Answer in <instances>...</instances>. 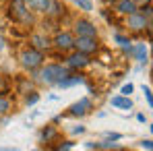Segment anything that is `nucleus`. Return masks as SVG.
Segmentation results:
<instances>
[{
  "mask_svg": "<svg viewBox=\"0 0 153 151\" xmlns=\"http://www.w3.org/2000/svg\"><path fill=\"white\" fill-rule=\"evenodd\" d=\"M71 75V68L64 64H42L39 68H35V71H31V81H35V83H42V85H50L54 87L60 79H64V77Z\"/></svg>",
  "mask_w": 153,
  "mask_h": 151,
  "instance_id": "nucleus-1",
  "label": "nucleus"
},
{
  "mask_svg": "<svg viewBox=\"0 0 153 151\" xmlns=\"http://www.w3.org/2000/svg\"><path fill=\"white\" fill-rule=\"evenodd\" d=\"M33 15L35 13L29 10L25 0H10V4H8V17L15 19L17 23H21V25H33L35 23Z\"/></svg>",
  "mask_w": 153,
  "mask_h": 151,
  "instance_id": "nucleus-2",
  "label": "nucleus"
},
{
  "mask_svg": "<svg viewBox=\"0 0 153 151\" xmlns=\"http://www.w3.org/2000/svg\"><path fill=\"white\" fill-rule=\"evenodd\" d=\"M19 60H21V66L25 68V71H35V68H39L42 64H44V60H46V52H39L35 50V48H27V50L21 52V56H19Z\"/></svg>",
  "mask_w": 153,
  "mask_h": 151,
  "instance_id": "nucleus-3",
  "label": "nucleus"
},
{
  "mask_svg": "<svg viewBox=\"0 0 153 151\" xmlns=\"http://www.w3.org/2000/svg\"><path fill=\"white\" fill-rule=\"evenodd\" d=\"M73 50L83 52V54H87V56H93L95 52L100 50V42H97V37L76 35V37H75V44H73Z\"/></svg>",
  "mask_w": 153,
  "mask_h": 151,
  "instance_id": "nucleus-4",
  "label": "nucleus"
},
{
  "mask_svg": "<svg viewBox=\"0 0 153 151\" xmlns=\"http://www.w3.org/2000/svg\"><path fill=\"white\" fill-rule=\"evenodd\" d=\"M73 44H75V35L71 31H58L52 37V48H56L62 54H68V52L73 50Z\"/></svg>",
  "mask_w": 153,
  "mask_h": 151,
  "instance_id": "nucleus-5",
  "label": "nucleus"
},
{
  "mask_svg": "<svg viewBox=\"0 0 153 151\" xmlns=\"http://www.w3.org/2000/svg\"><path fill=\"white\" fill-rule=\"evenodd\" d=\"M126 27L132 31V33H143L145 29H149V27H151V21H149V19H145V17L139 13V8H137L134 13L126 15Z\"/></svg>",
  "mask_w": 153,
  "mask_h": 151,
  "instance_id": "nucleus-6",
  "label": "nucleus"
},
{
  "mask_svg": "<svg viewBox=\"0 0 153 151\" xmlns=\"http://www.w3.org/2000/svg\"><path fill=\"white\" fill-rule=\"evenodd\" d=\"M89 62H91V56H87V54H83V52H71L68 56H66V66L71 68V71H83L85 66H89Z\"/></svg>",
  "mask_w": 153,
  "mask_h": 151,
  "instance_id": "nucleus-7",
  "label": "nucleus"
},
{
  "mask_svg": "<svg viewBox=\"0 0 153 151\" xmlns=\"http://www.w3.org/2000/svg\"><path fill=\"white\" fill-rule=\"evenodd\" d=\"M76 35H87V37H97V27L93 21L81 17L75 21V37Z\"/></svg>",
  "mask_w": 153,
  "mask_h": 151,
  "instance_id": "nucleus-8",
  "label": "nucleus"
},
{
  "mask_svg": "<svg viewBox=\"0 0 153 151\" xmlns=\"http://www.w3.org/2000/svg\"><path fill=\"white\" fill-rule=\"evenodd\" d=\"M29 44H31V48H35V50L48 52L52 48V37L46 35V33H33V35L29 37Z\"/></svg>",
  "mask_w": 153,
  "mask_h": 151,
  "instance_id": "nucleus-9",
  "label": "nucleus"
},
{
  "mask_svg": "<svg viewBox=\"0 0 153 151\" xmlns=\"http://www.w3.org/2000/svg\"><path fill=\"white\" fill-rule=\"evenodd\" d=\"M93 110V103H91V100L89 97H81V100L76 101V103H73L71 108H68V114L71 116H85V114H89Z\"/></svg>",
  "mask_w": 153,
  "mask_h": 151,
  "instance_id": "nucleus-10",
  "label": "nucleus"
},
{
  "mask_svg": "<svg viewBox=\"0 0 153 151\" xmlns=\"http://www.w3.org/2000/svg\"><path fill=\"white\" fill-rule=\"evenodd\" d=\"M64 13H66L64 4H62L60 0H52L48 10H46V17H50V19H60V17H64Z\"/></svg>",
  "mask_w": 153,
  "mask_h": 151,
  "instance_id": "nucleus-11",
  "label": "nucleus"
},
{
  "mask_svg": "<svg viewBox=\"0 0 153 151\" xmlns=\"http://www.w3.org/2000/svg\"><path fill=\"white\" fill-rule=\"evenodd\" d=\"M130 52H132V56H134V60L139 64H147L149 62V54H147V46L145 44H137L134 48H130Z\"/></svg>",
  "mask_w": 153,
  "mask_h": 151,
  "instance_id": "nucleus-12",
  "label": "nucleus"
},
{
  "mask_svg": "<svg viewBox=\"0 0 153 151\" xmlns=\"http://www.w3.org/2000/svg\"><path fill=\"white\" fill-rule=\"evenodd\" d=\"M25 2H27V6H29V10L39 13V15H46V10H48L52 0H25Z\"/></svg>",
  "mask_w": 153,
  "mask_h": 151,
  "instance_id": "nucleus-13",
  "label": "nucleus"
},
{
  "mask_svg": "<svg viewBox=\"0 0 153 151\" xmlns=\"http://www.w3.org/2000/svg\"><path fill=\"white\" fill-rule=\"evenodd\" d=\"M139 6L134 4V0H118L116 2V13H120V15H130V13H134Z\"/></svg>",
  "mask_w": 153,
  "mask_h": 151,
  "instance_id": "nucleus-14",
  "label": "nucleus"
},
{
  "mask_svg": "<svg viewBox=\"0 0 153 151\" xmlns=\"http://www.w3.org/2000/svg\"><path fill=\"white\" fill-rule=\"evenodd\" d=\"M56 137H58V130H56L54 124H46L42 128V132H39V141H42V143H50Z\"/></svg>",
  "mask_w": 153,
  "mask_h": 151,
  "instance_id": "nucleus-15",
  "label": "nucleus"
},
{
  "mask_svg": "<svg viewBox=\"0 0 153 151\" xmlns=\"http://www.w3.org/2000/svg\"><path fill=\"white\" fill-rule=\"evenodd\" d=\"M110 103L114 106V108H120V110H130L132 108V100L128 97V95H114Z\"/></svg>",
  "mask_w": 153,
  "mask_h": 151,
  "instance_id": "nucleus-16",
  "label": "nucleus"
},
{
  "mask_svg": "<svg viewBox=\"0 0 153 151\" xmlns=\"http://www.w3.org/2000/svg\"><path fill=\"white\" fill-rule=\"evenodd\" d=\"M114 42H116L118 46H122L124 52H130V44H132V42H130V37L122 35V33H116V35H114Z\"/></svg>",
  "mask_w": 153,
  "mask_h": 151,
  "instance_id": "nucleus-17",
  "label": "nucleus"
},
{
  "mask_svg": "<svg viewBox=\"0 0 153 151\" xmlns=\"http://www.w3.org/2000/svg\"><path fill=\"white\" fill-rule=\"evenodd\" d=\"M10 108H13L10 100H8L6 95H0V114H8V112H10Z\"/></svg>",
  "mask_w": 153,
  "mask_h": 151,
  "instance_id": "nucleus-18",
  "label": "nucleus"
},
{
  "mask_svg": "<svg viewBox=\"0 0 153 151\" xmlns=\"http://www.w3.org/2000/svg\"><path fill=\"white\" fill-rule=\"evenodd\" d=\"M81 10H93V2L91 0H73Z\"/></svg>",
  "mask_w": 153,
  "mask_h": 151,
  "instance_id": "nucleus-19",
  "label": "nucleus"
},
{
  "mask_svg": "<svg viewBox=\"0 0 153 151\" xmlns=\"http://www.w3.org/2000/svg\"><path fill=\"white\" fill-rule=\"evenodd\" d=\"M37 101H39V95H37L35 91H31V93L27 91V95H25V103L27 106H35Z\"/></svg>",
  "mask_w": 153,
  "mask_h": 151,
  "instance_id": "nucleus-20",
  "label": "nucleus"
},
{
  "mask_svg": "<svg viewBox=\"0 0 153 151\" xmlns=\"http://www.w3.org/2000/svg\"><path fill=\"white\" fill-rule=\"evenodd\" d=\"M27 89H31V81L29 79H21L19 81V93H27Z\"/></svg>",
  "mask_w": 153,
  "mask_h": 151,
  "instance_id": "nucleus-21",
  "label": "nucleus"
},
{
  "mask_svg": "<svg viewBox=\"0 0 153 151\" xmlns=\"http://www.w3.org/2000/svg\"><path fill=\"white\" fill-rule=\"evenodd\" d=\"M143 93H145V100L149 103V108H153V95H151V87L149 85H143Z\"/></svg>",
  "mask_w": 153,
  "mask_h": 151,
  "instance_id": "nucleus-22",
  "label": "nucleus"
},
{
  "mask_svg": "<svg viewBox=\"0 0 153 151\" xmlns=\"http://www.w3.org/2000/svg\"><path fill=\"white\" fill-rule=\"evenodd\" d=\"M132 91H134V85H132V83H126V85H122V89H120V93H122V95H130Z\"/></svg>",
  "mask_w": 153,
  "mask_h": 151,
  "instance_id": "nucleus-23",
  "label": "nucleus"
},
{
  "mask_svg": "<svg viewBox=\"0 0 153 151\" xmlns=\"http://www.w3.org/2000/svg\"><path fill=\"white\" fill-rule=\"evenodd\" d=\"M105 139L108 141H122V135L120 132H105Z\"/></svg>",
  "mask_w": 153,
  "mask_h": 151,
  "instance_id": "nucleus-24",
  "label": "nucleus"
},
{
  "mask_svg": "<svg viewBox=\"0 0 153 151\" xmlns=\"http://www.w3.org/2000/svg\"><path fill=\"white\" fill-rule=\"evenodd\" d=\"M73 147H75V141H64L62 145H58L60 151H68V149H73Z\"/></svg>",
  "mask_w": 153,
  "mask_h": 151,
  "instance_id": "nucleus-25",
  "label": "nucleus"
},
{
  "mask_svg": "<svg viewBox=\"0 0 153 151\" xmlns=\"http://www.w3.org/2000/svg\"><path fill=\"white\" fill-rule=\"evenodd\" d=\"M4 93H8V83L0 77V95H4Z\"/></svg>",
  "mask_w": 153,
  "mask_h": 151,
  "instance_id": "nucleus-26",
  "label": "nucleus"
},
{
  "mask_svg": "<svg viewBox=\"0 0 153 151\" xmlns=\"http://www.w3.org/2000/svg\"><path fill=\"white\" fill-rule=\"evenodd\" d=\"M141 147H143V149H147V151H151V149H153V141H151V139L141 141Z\"/></svg>",
  "mask_w": 153,
  "mask_h": 151,
  "instance_id": "nucleus-27",
  "label": "nucleus"
},
{
  "mask_svg": "<svg viewBox=\"0 0 153 151\" xmlns=\"http://www.w3.org/2000/svg\"><path fill=\"white\" fill-rule=\"evenodd\" d=\"M85 147H87V149H100V143H95V141H87Z\"/></svg>",
  "mask_w": 153,
  "mask_h": 151,
  "instance_id": "nucleus-28",
  "label": "nucleus"
},
{
  "mask_svg": "<svg viewBox=\"0 0 153 151\" xmlns=\"http://www.w3.org/2000/svg\"><path fill=\"white\" fill-rule=\"evenodd\" d=\"M83 132H85V126H83V124H79V126L73 128V135H83Z\"/></svg>",
  "mask_w": 153,
  "mask_h": 151,
  "instance_id": "nucleus-29",
  "label": "nucleus"
},
{
  "mask_svg": "<svg viewBox=\"0 0 153 151\" xmlns=\"http://www.w3.org/2000/svg\"><path fill=\"white\" fill-rule=\"evenodd\" d=\"M137 6H143V4H151V0H134Z\"/></svg>",
  "mask_w": 153,
  "mask_h": 151,
  "instance_id": "nucleus-30",
  "label": "nucleus"
},
{
  "mask_svg": "<svg viewBox=\"0 0 153 151\" xmlns=\"http://www.w3.org/2000/svg\"><path fill=\"white\" fill-rule=\"evenodd\" d=\"M4 48H6V42H4V37H2V35H0V52L4 50Z\"/></svg>",
  "mask_w": 153,
  "mask_h": 151,
  "instance_id": "nucleus-31",
  "label": "nucleus"
},
{
  "mask_svg": "<svg viewBox=\"0 0 153 151\" xmlns=\"http://www.w3.org/2000/svg\"><path fill=\"white\" fill-rule=\"evenodd\" d=\"M137 120H139V122H145L147 118H145V114H137Z\"/></svg>",
  "mask_w": 153,
  "mask_h": 151,
  "instance_id": "nucleus-32",
  "label": "nucleus"
}]
</instances>
